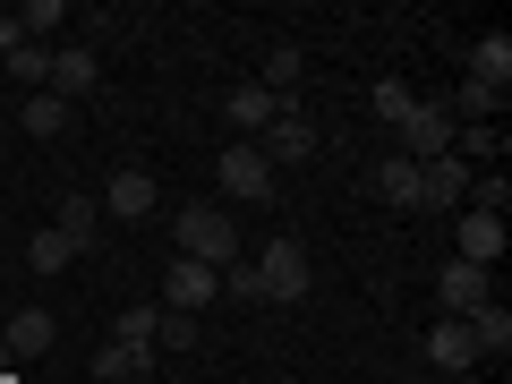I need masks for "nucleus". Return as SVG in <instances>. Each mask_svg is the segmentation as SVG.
<instances>
[{
	"instance_id": "7c9ffc66",
	"label": "nucleus",
	"mask_w": 512,
	"mask_h": 384,
	"mask_svg": "<svg viewBox=\"0 0 512 384\" xmlns=\"http://www.w3.org/2000/svg\"><path fill=\"white\" fill-rule=\"evenodd\" d=\"M453 384H470V376H453Z\"/></svg>"
},
{
	"instance_id": "a878e982",
	"label": "nucleus",
	"mask_w": 512,
	"mask_h": 384,
	"mask_svg": "<svg viewBox=\"0 0 512 384\" xmlns=\"http://www.w3.org/2000/svg\"><path fill=\"white\" fill-rule=\"evenodd\" d=\"M470 214H495V222L512 214V180H504V171H487V180H470Z\"/></svg>"
},
{
	"instance_id": "dca6fc26",
	"label": "nucleus",
	"mask_w": 512,
	"mask_h": 384,
	"mask_svg": "<svg viewBox=\"0 0 512 384\" xmlns=\"http://www.w3.org/2000/svg\"><path fill=\"white\" fill-rule=\"evenodd\" d=\"M461 325H470L478 359H504V350H512V308H495V299H487V308H478V316H461Z\"/></svg>"
},
{
	"instance_id": "7ed1b4c3",
	"label": "nucleus",
	"mask_w": 512,
	"mask_h": 384,
	"mask_svg": "<svg viewBox=\"0 0 512 384\" xmlns=\"http://www.w3.org/2000/svg\"><path fill=\"white\" fill-rule=\"evenodd\" d=\"M214 171H222V197H231V205H265V197H274V163H265L248 137H231Z\"/></svg>"
},
{
	"instance_id": "f03ea898",
	"label": "nucleus",
	"mask_w": 512,
	"mask_h": 384,
	"mask_svg": "<svg viewBox=\"0 0 512 384\" xmlns=\"http://www.w3.org/2000/svg\"><path fill=\"white\" fill-rule=\"evenodd\" d=\"M256 282H265V308H291V299L316 291V265H308V248L282 231V239H265V256H256Z\"/></svg>"
},
{
	"instance_id": "c85d7f7f",
	"label": "nucleus",
	"mask_w": 512,
	"mask_h": 384,
	"mask_svg": "<svg viewBox=\"0 0 512 384\" xmlns=\"http://www.w3.org/2000/svg\"><path fill=\"white\" fill-rule=\"evenodd\" d=\"M222 299H248V308H265V282H256V265H222Z\"/></svg>"
},
{
	"instance_id": "f8f14e48",
	"label": "nucleus",
	"mask_w": 512,
	"mask_h": 384,
	"mask_svg": "<svg viewBox=\"0 0 512 384\" xmlns=\"http://www.w3.org/2000/svg\"><path fill=\"white\" fill-rule=\"evenodd\" d=\"M0 342H9V359H43V350L60 342V316L52 308H18V316H0Z\"/></svg>"
},
{
	"instance_id": "1a4fd4ad",
	"label": "nucleus",
	"mask_w": 512,
	"mask_h": 384,
	"mask_svg": "<svg viewBox=\"0 0 512 384\" xmlns=\"http://www.w3.org/2000/svg\"><path fill=\"white\" fill-rule=\"evenodd\" d=\"M436 299H444V316H478V308L495 299V274H487V265H461V256H453V265L436 274Z\"/></svg>"
},
{
	"instance_id": "cd10ccee",
	"label": "nucleus",
	"mask_w": 512,
	"mask_h": 384,
	"mask_svg": "<svg viewBox=\"0 0 512 384\" xmlns=\"http://www.w3.org/2000/svg\"><path fill=\"white\" fill-rule=\"evenodd\" d=\"M299 69H308V60H299V52H291V43H282V52H274V60H265V77H256V86H274V94H282V103H291V86H299Z\"/></svg>"
},
{
	"instance_id": "6e6552de",
	"label": "nucleus",
	"mask_w": 512,
	"mask_h": 384,
	"mask_svg": "<svg viewBox=\"0 0 512 384\" xmlns=\"http://www.w3.org/2000/svg\"><path fill=\"white\" fill-rule=\"evenodd\" d=\"M163 299H171V316H197V308H214V299H222V274H214V265H188V256H171Z\"/></svg>"
},
{
	"instance_id": "2eb2a0df",
	"label": "nucleus",
	"mask_w": 512,
	"mask_h": 384,
	"mask_svg": "<svg viewBox=\"0 0 512 384\" xmlns=\"http://www.w3.org/2000/svg\"><path fill=\"white\" fill-rule=\"evenodd\" d=\"M94 77H103V60H94V52H52V86H43V94L77 103V94H94Z\"/></svg>"
},
{
	"instance_id": "412c9836",
	"label": "nucleus",
	"mask_w": 512,
	"mask_h": 384,
	"mask_svg": "<svg viewBox=\"0 0 512 384\" xmlns=\"http://www.w3.org/2000/svg\"><path fill=\"white\" fill-rule=\"evenodd\" d=\"M146 367H154V350H128V342L94 350V376H103V384H128V376H146Z\"/></svg>"
},
{
	"instance_id": "9b49d317",
	"label": "nucleus",
	"mask_w": 512,
	"mask_h": 384,
	"mask_svg": "<svg viewBox=\"0 0 512 384\" xmlns=\"http://www.w3.org/2000/svg\"><path fill=\"white\" fill-rule=\"evenodd\" d=\"M453 256H461V265H487V274H495V256H504V222H495V214H470V205H461V214H453Z\"/></svg>"
},
{
	"instance_id": "ddd939ff",
	"label": "nucleus",
	"mask_w": 512,
	"mask_h": 384,
	"mask_svg": "<svg viewBox=\"0 0 512 384\" xmlns=\"http://www.w3.org/2000/svg\"><path fill=\"white\" fill-rule=\"evenodd\" d=\"M94 205H103L111 222H146V214H154V171H120V180H111Z\"/></svg>"
},
{
	"instance_id": "f3484780",
	"label": "nucleus",
	"mask_w": 512,
	"mask_h": 384,
	"mask_svg": "<svg viewBox=\"0 0 512 384\" xmlns=\"http://www.w3.org/2000/svg\"><path fill=\"white\" fill-rule=\"evenodd\" d=\"M0 60H9V77H18L26 94H43V86H52V43H9Z\"/></svg>"
},
{
	"instance_id": "f257e3e1",
	"label": "nucleus",
	"mask_w": 512,
	"mask_h": 384,
	"mask_svg": "<svg viewBox=\"0 0 512 384\" xmlns=\"http://www.w3.org/2000/svg\"><path fill=\"white\" fill-rule=\"evenodd\" d=\"M171 239H180V256L188 265H239V231H231V214H222V205H180V214H171Z\"/></svg>"
},
{
	"instance_id": "20e7f679",
	"label": "nucleus",
	"mask_w": 512,
	"mask_h": 384,
	"mask_svg": "<svg viewBox=\"0 0 512 384\" xmlns=\"http://www.w3.org/2000/svg\"><path fill=\"white\" fill-rule=\"evenodd\" d=\"M393 137H402L393 154H410V163H444V154H453V111H444L436 94H427V103L410 111L402 128H393Z\"/></svg>"
},
{
	"instance_id": "4468645a",
	"label": "nucleus",
	"mask_w": 512,
	"mask_h": 384,
	"mask_svg": "<svg viewBox=\"0 0 512 384\" xmlns=\"http://www.w3.org/2000/svg\"><path fill=\"white\" fill-rule=\"evenodd\" d=\"M427 359H436L444 376H470V367H478V342H470V325H461V316H444V325L427 333Z\"/></svg>"
},
{
	"instance_id": "aec40b11",
	"label": "nucleus",
	"mask_w": 512,
	"mask_h": 384,
	"mask_svg": "<svg viewBox=\"0 0 512 384\" xmlns=\"http://www.w3.org/2000/svg\"><path fill=\"white\" fill-rule=\"evenodd\" d=\"M26 265H35V274H69V265H77V239L69 231H35V239H26Z\"/></svg>"
},
{
	"instance_id": "9d476101",
	"label": "nucleus",
	"mask_w": 512,
	"mask_h": 384,
	"mask_svg": "<svg viewBox=\"0 0 512 384\" xmlns=\"http://www.w3.org/2000/svg\"><path fill=\"white\" fill-rule=\"evenodd\" d=\"M222 111H231L239 137H265V128H274V111H291V103H282L274 86H256V77H239V86L222 94Z\"/></svg>"
},
{
	"instance_id": "4be33fe9",
	"label": "nucleus",
	"mask_w": 512,
	"mask_h": 384,
	"mask_svg": "<svg viewBox=\"0 0 512 384\" xmlns=\"http://www.w3.org/2000/svg\"><path fill=\"white\" fill-rule=\"evenodd\" d=\"M52 231H69V239H77V256H86V248H94V231H103V205H94V197H60V222H52Z\"/></svg>"
},
{
	"instance_id": "0eeeda50",
	"label": "nucleus",
	"mask_w": 512,
	"mask_h": 384,
	"mask_svg": "<svg viewBox=\"0 0 512 384\" xmlns=\"http://www.w3.org/2000/svg\"><path fill=\"white\" fill-rule=\"evenodd\" d=\"M367 197L393 205V214H419V163L410 154H376L367 163Z\"/></svg>"
},
{
	"instance_id": "bb28decb",
	"label": "nucleus",
	"mask_w": 512,
	"mask_h": 384,
	"mask_svg": "<svg viewBox=\"0 0 512 384\" xmlns=\"http://www.w3.org/2000/svg\"><path fill=\"white\" fill-rule=\"evenodd\" d=\"M410 111H419V94H410L402 77H384V86H376V120H384V128H402Z\"/></svg>"
},
{
	"instance_id": "6ab92c4d",
	"label": "nucleus",
	"mask_w": 512,
	"mask_h": 384,
	"mask_svg": "<svg viewBox=\"0 0 512 384\" xmlns=\"http://www.w3.org/2000/svg\"><path fill=\"white\" fill-rule=\"evenodd\" d=\"M470 77L504 94V86H512V35H487V43H478V52H470Z\"/></svg>"
},
{
	"instance_id": "5701e85b",
	"label": "nucleus",
	"mask_w": 512,
	"mask_h": 384,
	"mask_svg": "<svg viewBox=\"0 0 512 384\" xmlns=\"http://www.w3.org/2000/svg\"><path fill=\"white\" fill-rule=\"evenodd\" d=\"M9 26H18V43H43L52 26H69V9L60 0H26V9H9Z\"/></svg>"
},
{
	"instance_id": "a211bd4d",
	"label": "nucleus",
	"mask_w": 512,
	"mask_h": 384,
	"mask_svg": "<svg viewBox=\"0 0 512 384\" xmlns=\"http://www.w3.org/2000/svg\"><path fill=\"white\" fill-rule=\"evenodd\" d=\"M18 128H26V137H43V146H52L60 128H69V103H60V94H26V103H18Z\"/></svg>"
},
{
	"instance_id": "39448f33",
	"label": "nucleus",
	"mask_w": 512,
	"mask_h": 384,
	"mask_svg": "<svg viewBox=\"0 0 512 384\" xmlns=\"http://www.w3.org/2000/svg\"><path fill=\"white\" fill-rule=\"evenodd\" d=\"M248 146L265 154L274 171H282V163H308V154H316V120L291 103V111H274V128H265V137H248Z\"/></svg>"
},
{
	"instance_id": "b1692460",
	"label": "nucleus",
	"mask_w": 512,
	"mask_h": 384,
	"mask_svg": "<svg viewBox=\"0 0 512 384\" xmlns=\"http://www.w3.org/2000/svg\"><path fill=\"white\" fill-rule=\"evenodd\" d=\"M154 333H163V308H120V325H111V342H128V350H154Z\"/></svg>"
},
{
	"instance_id": "423d86ee",
	"label": "nucleus",
	"mask_w": 512,
	"mask_h": 384,
	"mask_svg": "<svg viewBox=\"0 0 512 384\" xmlns=\"http://www.w3.org/2000/svg\"><path fill=\"white\" fill-rule=\"evenodd\" d=\"M470 180H478V171L461 163V154L419 163V205H427V214H461V205H470Z\"/></svg>"
},
{
	"instance_id": "393cba45",
	"label": "nucleus",
	"mask_w": 512,
	"mask_h": 384,
	"mask_svg": "<svg viewBox=\"0 0 512 384\" xmlns=\"http://www.w3.org/2000/svg\"><path fill=\"white\" fill-rule=\"evenodd\" d=\"M495 103H504V94H495V86H478V77H461V86H453V103H444V111H453V128H461V120L478 128V120H487Z\"/></svg>"
},
{
	"instance_id": "c756f323",
	"label": "nucleus",
	"mask_w": 512,
	"mask_h": 384,
	"mask_svg": "<svg viewBox=\"0 0 512 384\" xmlns=\"http://www.w3.org/2000/svg\"><path fill=\"white\" fill-rule=\"evenodd\" d=\"M154 342H163V350H197V316H171L163 308V333H154Z\"/></svg>"
}]
</instances>
